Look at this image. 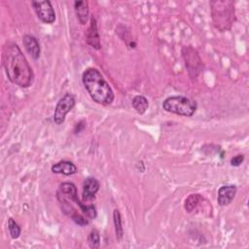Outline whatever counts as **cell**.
<instances>
[{
  "label": "cell",
  "mask_w": 249,
  "mask_h": 249,
  "mask_svg": "<svg viewBox=\"0 0 249 249\" xmlns=\"http://www.w3.org/2000/svg\"><path fill=\"white\" fill-rule=\"evenodd\" d=\"M85 37H86V42L89 46H90L95 50L101 49L100 37L98 33V28H97V21L93 16L90 18L89 25L85 33Z\"/></svg>",
  "instance_id": "9c48e42d"
},
{
  "label": "cell",
  "mask_w": 249,
  "mask_h": 249,
  "mask_svg": "<svg viewBox=\"0 0 249 249\" xmlns=\"http://www.w3.org/2000/svg\"><path fill=\"white\" fill-rule=\"evenodd\" d=\"M56 196L66 198V199L72 201L73 203L77 204L79 209L81 210L82 214H84L90 221L93 220L97 215L96 208L93 204H86V203H82L80 201V199L78 198V195H77V188H76L75 184H73L72 182L61 183L56 192Z\"/></svg>",
  "instance_id": "5b68a950"
},
{
  "label": "cell",
  "mask_w": 249,
  "mask_h": 249,
  "mask_svg": "<svg viewBox=\"0 0 249 249\" xmlns=\"http://www.w3.org/2000/svg\"><path fill=\"white\" fill-rule=\"evenodd\" d=\"M236 186L235 185H224L218 190L217 201L221 206H227L231 203L235 195H236Z\"/></svg>",
  "instance_id": "8fae6325"
},
{
  "label": "cell",
  "mask_w": 249,
  "mask_h": 249,
  "mask_svg": "<svg viewBox=\"0 0 249 249\" xmlns=\"http://www.w3.org/2000/svg\"><path fill=\"white\" fill-rule=\"evenodd\" d=\"M113 221L115 226V232L116 237L118 240H122L124 235V229H123V223H122V217L118 209H114L113 211Z\"/></svg>",
  "instance_id": "e0dca14e"
},
{
  "label": "cell",
  "mask_w": 249,
  "mask_h": 249,
  "mask_svg": "<svg viewBox=\"0 0 249 249\" xmlns=\"http://www.w3.org/2000/svg\"><path fill=\"white\" fill-rule=\"evenodd\" d=\"M74 10L79 22L81 24H86L89 18V14L88 1H75Z\"/></svg>",
  "instance_id": "5bb4252c"
},
{
  "label": "cell",
  "mask_w": 249,
  "mask_h": 249,
  "mask_svg": "<svg viewBox=\"0 0 249 249\" xmlns=\"http://www.w3.org/2000/svg\"><path fill=\"white\" fill-rule=\"evenodd\" d=\"M8 229L13 239L18 238L20 235V227L13 218H9L8 220Z\"/></svg>",
  "instance_id": "d6986e66"
},
{
  "label": "cell",
  "mask_w": 249,
  "mask_h": 249,
  "mask_svg": "<svg viewBox=\"0 0 249 249\" xmlns=\"http://www.w3.org/2000/svg\"><path fill=\"white\" fill-rule=\"evenodd\" d=\"M244 160V156L243 155H237L235 157H233L231 160V164L232 166H239Z\"/></svg>",
  "instance_id": "ffe728a7"
},
{
  "label": "cell",
  "mask_w": 249,
  "mask_h": 249,
  "mask_svg": "<svg viewBox=\"0 0 249 249\" xmlns=\"http://www.w3.org/2000/svg\"><path fill=\"white\" fill-rule=\"evenodd\" d=\"M51 169L53 173L63 174V175H66V176L75 174L78 170L76 164L73 163L72 161H69V160H60V161L53 164Z\"/></svg>",
  "instance_id": "4fadbf2b"
},
{
  "label": "cell",
  "mask_w": 249,
  "mask_h": 249,
  "mask_svg": "<svg viewBox=\"0 0 249 249\" xmlns=\"http://www.w3.org/2000/svg\"><path fill=\"white\" fill-rule=\"evenodd\" d=\"M3 67L8 79L21 88H28L33 82V71L26 57L16 43H8L3 49Z\"/></svg>",
  "instance_id": "6da1fadb"
},
{
  "label": "cell",
  "mask_w": 249,
  "mask_h": 249,
  "mask_svg": "<svg viewBox=\"0 0 249 249\" xmlns=\"http://www.w3.org/2000/svg\"><path fill=\"white\" fill-rule=\"evenodd\" d=\"M22 43H23V46H24L26 52L31 55V57L34 59H38L40 56V53H41V49H40L38 40L32 35L25 34L22 38Z\"/></svg>",
  "instance_id": "7c38bea8"
},
{
  "label": "cell",
  "mask_w": 249,
  "mask_h": 249,
  "mask_svg": "<svg viewBox=\"0 0 249 249\" xmlns=\"http://www.w3.org/2000/svg\"><path fill=\"white\" fill-rule=\"evenodd\" d=\"M182 56L189 76L192 79L196 78L204 68L203 62L197 51L192 46H185L182 48Z\"/></svg>",
  "instance_id": "8992f818"
},
{
  "label": "cell",
  "mask_w": 249,
  "mask_h": 249,
  "mask_svg": "<svg viewBox=\"0 0 249 249\" xmlns=\"http://www.w3.org/2000/svg\"><path fill=\"white\" fill-rule=\"evenodd\" d=\"M82 82L91 99L100 105H110L114 101V92L96 68H88L82 76Z\"/></svg>",
  "instance_id": "7a4b0ae2"
},
{
  "label": "cell",
  "mask_w": 249,
  "mask_h": 249,
  "mask_svg": "<svg viewBox=\"0 0 249 249\" xmlns=\"http://www.w3.org/2000/svg\"><path fill=\"white\" fill-rule=\"evenodd\" d=\"M197 104L195 100L181 95H173L164 99L162 109L179 116L191 117L196 111Z\"/></svg>",
  "instance_id": "277c9868"
},
{
  "label": "cell",
  "mask_w": 249,
  "mask_h": 249,
  "mask_svg": "<svg viewBox=\"0 0 249 249\" xmlns=\"http://www.w3.org/2000/svg\"><path fill=\"white\" fill-rule=\"evenodd\" d=\"M210 9L214 26L221 32L230 30L235 19L234 3L231 0H213Z\"/></svg>",
  "instance_id": "3957f363"
},
{
  "label": "cell",
  "mask_w": 249,
  "mask_h": 249,
  "mask_svg": "<svg viewBox=\"0 0 249 249\" xmlns=\"http://www.w3.org/2000/svg\"><path fill=\"white\" fill-rule=\"evenodd\" d=\"M76 103L75 97L73 94L67 92L65 93L57 102L54 113H53V122L56 124H61L65 121L66 115L74 108Z\"/></svg>",
  "instance_id": "52a82bcc"
},
{
  "label": "cell",
  "mask_w": 249,
  "mask_h": 249,
  "mask_svg": "<svg viewBox=\"0 0 249 249\" xmlns=\"http://www.w3.org/2000/svg\"><path fill=\"white\" fill-rule=\"evenodd\" d=\"M31 5L38 17V18L44 22L51 24L55 20V12L51 1H33Z\"/></svg>",
  "instance_id": "ba28073f"
},
{
  "label": "cell",
  "mask_w": 249,
  "mask_h": 249,
  "mask_svg": "<svg viewBox=\"0 0 249 249\" xmlns=\"http://www.w3.org/2000/svg\"><path fill=\"white\" fill-rule=\"evenodd\" d=\"M86 126V122L85 121H80L78 124H76L75 128H74V132L75 133H79L81 130H83Z\"/></svg>",
  "instance_id": "44dd1931"
},
{
  "label": "cell",
  "mask_w": 249,
  "mask_h": 249,
  "mask_svg": "<svg viewBox=\"0 0 249 249\" xmlns=\"http://www.w3.org/2000/svg\"><path fill=\"white\" fill-rule=\"evenodd\" d=\"M88 244L92 249H97L100 245V235L96 229H92L88 236Z\"/></svg>",
  "instance_id": "ac0fdd59"
},
{
  "label": "cell",
  "mask_w": 249,
  "mask_h": 249,
  "mask_svg": "<svg viewBox=\"0 0 249 249\" xmlns=\"http://www.w3.org/2000/svg\"><path fill=\"white\" fill-rule=\"evenodd\" d=\"M131 105L133 107V109L138 113V114H144L148 107H149V102L148 99L143 96V95H136L133 97L132 101H131Z\"/></svg>",
  "instance_id": "9a60e30c"
},
{
  "label": "cell",
  "mask_w": 249,
  "mask_h": 249,
  "mask_svg": "<svg viewBox=\"0 0 249 249\" xmlns=\"http://www.w3.org/2000/svg\"><path fill=\"white\" fill-rule=\"evenodd\" d=\"M203 200V197L199 195V194H192L190 195L184 203V207L185 210L189 213L193 212L195 210V208L199 204V202H201Z\"/></svg>",
  "instance_id": "2e32d148"
},
{
  "label": "cell",
  "mask_w": 249,
  "mask_h": 249,
  "mask_svg": "<svg viewBox=\"0 0 249 249\" xmlns=\"http://www.w3.org/2000/svg\"><path fill=\"white\" fill-rule=\"evenodd\" d=\"M99 188L100 184L94 177L86 178L83 184V201L86 203L94 199Z\"/></svg>",
  "instance_id": "30bf717a"
}]
</instances>
